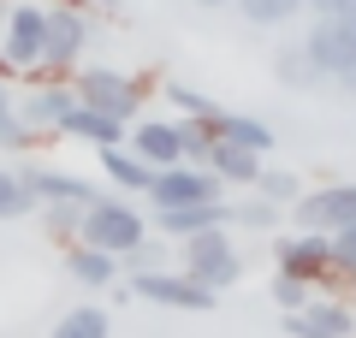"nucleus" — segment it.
I'll return each instance as SVG.
<instances>
[{
	"instance_id": "11",
	"label": "nucleus",
	"mask_w": 356,
	"mask_h": 338,
	"mask_svg": "<svg viewBox=\"0 0 356 338\" xmlns=\"http://www.w3.org/2000/svg\"><path fill=\"white\" fill-rule=\"evenodd\" d=\"M285 332H291V338H350L356 332V314L344 309V303H332V297H309L303 309L285 314Z\"/></svg>"
},
{
	"instance_id": "23",
	"label": "nucleus",
	"mask_w": 356,
	"mask_h": 338,
	"mask_svg": "<svg viewBox=\"0 0 356 338\" xmlns=\"http://www.w3.org/2000/svg\"><path fill=\"white\" fill-rule=\"evenodd\" d=\"M250 24H261V30H280V24H291L297 13H303L309 0H232Z\"/></svg>"
},
{
	"instance_id": "31",
	"label": "nucleus",
	"mask_w": 356,
	"mask_h": 338,
	"mask_svg": "<svg viewBox=\"0 0 356 338\" xmlns=\"http://www.w3.org/2000/svg\"><path fill=\"white\" fill-rule=\"evenodd\" d=\"M119 267H131V273H161V267H166V250H161L154 238H143L137 250H125V255H119Z\"/></svg>"
},
{
	"instance_id": "33",
	"label": "nucleus",
	"mask_w": 356,
	"mask_h": 338,
	"mask_svg": "<svg viewBox=\"0 0 356 338\" xmlns=\"http://www.w3.org/2000/svg\"><path fill=\"white\" fill-rule=\"evenodd\" d=\"M6 113H13V83L0 77V119H6Z\"/></svg>"
},
{
	"instance_id": "1",
	"label": "nucleus",
	"mask_w": 356,
	"mask_h": 338,
	"mask_svg": "<svg viewBox=\"0 0 356 338\" xmlns=\"http://www.w3.org/2000/svg\"><path fill=\"white\" fill-rule=\"evenodd\" d=\"M149 238V220H143L131 202H119V196H95V202H83V220H77V243H89V250H107V255H125V250H137V243Z\"/></svg>"
},
{
	"instance_id": "39",
	"label": "nucleus",
	"mask_w": 356,
	"mask_h": 338,
	"mask_svg": "<svg viewBox=\"0 0 356 338\" xmlns=\"http://www.w3.org/2000/svg\"><path fill=\"white\" fill-rule=\"evenodd\" d=\"M309 6H321V0H309Z\"/></svg>"
},
{
	"instance_id": "13",
	"label": "nucleus",
	"mask_w": 356,
	"mask_h": 338,
	"mask_svg": "<svg viewBox=\"0 0 356 338\" xmlns=\"http://www.w3.org/2000/svg\"><path fill=\"white\" fill-rule=\"evenodd\" d=\"M18 178H24V190H30V202H95L102 190L89 184V178H77V172H65V166H18Z\"/></svg>"
},
{
	"instance_id": "27",
	"label": "nucleus",
	"mask_w": 356,
	"mask_h": 338,
	"mask_svg": "<svg viewBox=\"0 0 356 338\" xmlns=\"http://www.w3.org/2000/svg\"><path fill=\"white\" fill-rule=\"evenodd\" d=\"M77 220H83V202H42V225H48V238L77 243Z\"/></svg>"
},
{
	"instance_id": "3",
	"label": "nucleus",
	"mask_w": 356,
	"mask_h": 338,
	"mask_svg": "<svg viewBox=\"0 0 356 338\" xmlns=\"http://www.w3.org/2000/svg\"><path fill=\"white\" fill-rule=\"evenodd\" d=\"M178 273H191L196 285H208V291H232L243 279V255L232 250V238H226V225H208V232H191L184 238V267Z\"/></svg>"
},
{
	"instance_id": "26",
	"label": "nucleus",
	"mask_w": 356,
	"mask_h": 338,
	"mask_svg": "<svg viewBox=\"0 0 356 338\" xmlns=\"http://www.w3.org/2000/svg\"><path fill=\"white\" fill-rule=\"evenodd\" d=\"M255 196H267V202H280V208H291L297 196H303V178L297 172H280V166H261V178H255Z\"/></svg>"
},
{
	"instance_id": "7",
	"label": "nucleus",
	"mask_w": 356,
	"mask_h": 338,
	"mask_svg": "<svg viewBox=\"0 0 356 338\" xmlns=\"http://www.w3.org/2000/svg\"><path fill=\"white\" fill-rule=\"evenodd\" d=\"M42 24H48V6H36V0H18L0 18V54H6V65L18 77L42 72Z\"/></svg>"
},
{
	"instance_id": "34",
	"label": "nucleus",
	"mask_w": 356,
	"mask_h": 338,
	"mask_svg": "<svg viewBox=\"0 0 356 338\" xmlns=\"http://www.w3.org/2000/svg\"><path fill=\"white\" fill-rule=\"evenodd\" d=\"M350 6H356V0H321L315 13H350Z\"/></svg>"
},
{
	"instance_id": "20",
	"label": "nucleus",
	"mask_w": 356,
	"mask_h": 338,
	"mask_svg": "<svg viewBox=\"0 0 356 338\" xmlns=\"http://www.w3.org/2000/svg\"><path fill=\"white\" fill-rule=\"evenodd\" d=\"M102 178H113V184H119V190H131V196H149L154 166H149V161H137L125 143H113V149H102Z\"/></svg>"
},
{
	"instance_id": "21",
	"label": "nucleus",
	"mask_w": 356,
	"mask_h": 338,
	"mask_svg": "<svg viewBox=\"0 0 356 338\" xmlns=\"http://www.w3.org/2000/svg\"><path fill=\"white\" fill-rule=\"evenodd\" d=\"M107 332H113V314H107V309H95V303H83V309L60 314L48 338H107Z\"/></svg>"
},
{
	"instance_id": "16",
	"label": "nucleus",
	"mask_w": 356,
	"mask_h": 338,
	"mask_svg": "<svg viewBox=\"0 0 356 338\" xmlns=\"http://www.w3.org/2000/svg\"><path fill=\"white\" fill-rule=\"evenodd\" d=\"M125 149L149 166H178V131L172 119H131L125 125Z\"/></svg>"
},
{
	"instance_id": "17",
	"label": "nucleus",
	"mask_w": 356,
	"mask_h": 338,
	"mask_svg": "<svg viewBox=\"0 0 356 338\" xmlns=\"http://www.w3.org/2000/svg\"><path fill=\"white\" fill-rule=\"evenodd\" d=\"M261 166H267V154L238 149V143H226V137H214V149H208V172H214L220 184H238V190H250L255 178H261Z\"/></svg>"
},
{
	"instance_id": "35",
	"label": "nucleus",
	"mask_w": 356,
	"mask_h": 338,
	"mask_svg": "<svg viewBox=\"0 0 356 338\" xmlns=\"http://www.w3.org/2000/svg\"><path fill=\"white\" fill-rule=\"evenodd\" d=\"M83 6H102V13H113V0H83Z\"/></svg>"
},
{
	"instance_id": "37",
	"label": "nucleus",
	"mask_w": 356,
	"mask_h": 338,
	"mask_svg": "<svg viewBox=\"0 0 356 338\" xmlns=\"http://www.w3.org/2000/svg\"><path fill=\"white\" fill-rule=\"evenodd\" d=\"M350 24H356V6H350Z\"/></svg>"
},
{
	"instance_id": "38",
	"label": "nucleus",
	"mask_w": 356,
	"mask_h": 338,
	"mask_svg": "<svg viewBox=\"0 0 356 338\" xmlns=\"http://www.w3.org/2000/svg\"><path fill=\"white\" fill-rule=\"evenodd\" d=\"M0 18H6V6H0Z\"/></svg>"
},
{
	"instance_id": "32",
	"label": "nucleus",
	"mask_w": 356,
	"mask_h": 338,
	"mask_svg": "<svg viewBox=\"0 0 356 338\" xmlns=\"http://www.w3.org/2000/svg\"><path fill=\"white\" fill-rule=\"evenodd\" d=\"M267 297H273V303H280L285 314H291V309H303V303H309V285H303V279H291V273H273Z\"/></svg>"
},
{
	"instance_id": "25",
	"label": "nucleus",
	"mask_w": 356,
	"mask_h": 338,
	"mask_svg": "<svg viewBox=\"0 0 356 338\" xmlns=\"http://www.w3.org/2000/svg\"><path fill=\"white\" fill-rule=\"evenodd\" d=\"M172 131H178V161H184V166H208L214 137H208L202 119H172Z\"/></svg>"
},
{
	"instance_id": "22",
	"label": "nucleus",
	"mask_w": 356,
	"mask_h": 338,
	"mask_svg": "<svg viewBox=\"0 0 356 338\" xmlns=\"http://www.w3.org/2000/svg\"><path fill=\"white\" fill-rule=\"evenodd\" d=\"M273 77H280V83H291V89H315V83H327V77L309 65L303 42H285V48L273 54Z\"/></svg>"
},
{
	"instance_id": "4",
	"label": "nucleus",
	"mask_w": 356,
	"mask_h": 338,
	"mask_svg": "<svg viewBox=\"0 0 356 338\" xmlns=\"http://www.w3.org/2000/svg\"><path fill=\"white\" fill-rule=\"evenodd\" d=\"M297 42H303L309 65H315L327 83H339V77L356 65V24H350V13H315L309 36H297Z\"/></svg>"
},
{
	"instance_id": "15",
	"label": "nucleus",
	"mask_w": 356,
	"mask_h": 338,
	"mask_svg": "<svg viewBox=\"0 0 356 338\" xmlns=\"http://www.w3.org/2000/svg\"><path fill=\"white\" fill-rule=\"evenodd\" d=\"M54 137L89 143V149H113V143H125V125H119V119H107V113H95V107H83V101H72V107H65V119L54 125Z\"/></svg>"
},
{
	"instance_id": "12",
	"label": "nucleus",
	"mask_w": 356,
	"mask_h": 338,
	"mask_svg": "<svg viewBox=\"0 0 356 338\" xmlns=\"http://www.w3.org/2000/svg\"><path fill=\"white\" fill-rule=\"evenodd\" d=\"M72 101H77V95H72V83L48 77V83H30V89H24V101H13V113L24 119L30 131H36V137H48V131L65 119V107H72Z\"/></svg>"
},
{
	"instance_id": "28",
	"label": "nucleus",
	"mask_w": 356,
	"mask_h": 338,
	"mask_svg": "<svg viewBox=\"0 0 356 338\" xmlns=\"http://www.w3.org/2000/svg\"><path fill=\"white\" fill-rule=\"evenodd\" d=\"M30 208H36V202H30L18 166H0V220H18V214H30Z\"/></svg>"
},
{
	"instance_id": "14",
	"label": "nucleus",
	"mask_w": 356,
	"mask_h": 338,
	"mask_svg": "<svg viewBox=\"0 0 356 338\" xmlns=\"http://www.w3.org/2000/svg\"><path fill=\"white\" fill-rule=\"evenodd\" d=\"M208 225H232V202H191V208H154V232L161 238H191V232H208Z\"/></svg>"
},
{
	"instance_id": "29",
	"label": "nucleus",
	"mask_w": 356,
	"mask_h": 338,
	"mask_svg": "<svg viewBox=\"0 0 356 338\" xmlns=\"http://www.w3.org/2000/svg\"><path fill=\"white\" fill-rule=\"evenodd\" d=\"M166 101H172V107L184 113V119H214V113H220L214 101H208L202 89H191V83H166Z\"/></svg>"
},
{
	"instance_id": "5",
	"label": "nucleus",
	"mask_w": 356,
	"mask_h": 338,
	"mask_svg": "<svg viewBox=\"0 0 356 338\" xmlns=\"http://www.w3.org/2000/svg\"><path fill=\"white\" fill-rule=\"evenodd\" d=\"M89 48V13L72 6V0H54L48 6V24H42V72L65 77Z\"/></svg>"
},
{
	"instance_id": "30",
	"label": "nucleus",
	"mask_w": 356,
	"mask_h": 338,
	"mask_svg": "<svg viewBox=\"0 0 356 338\" xmlns=\"http://www.w3.org/2000/svg\"><path fill=\"white\" fill-rule=\"evenodd\" d=\"M332 279H356V225L332 232Z\"/></svg>"
},
{
	"instance_id": "19",
	"label": "nucleus",
	"mask_w": 356,
	"mask_h": 338,
	"mask_svg": "<svg viewBox=\"0 0 356 338\" xmlns=\"http://www.w3.org/2000/svg\"><path fill=\"white\" fill-rule=\"evenodd\" d=\"M65 273L77 279V285H89V291H107L125 267H119V255H107V250H89V243H65Z\"/></svg>"
},
{
	"instance_id": "8",
	"label": "nucleus",
	"mask_w": 356,
	"mask_h": 338,
	"mask_svg": "<svg viewBox=\"0 0 356 338\" xmlns=\"http://www.w3.org/2000/svg\"><path fill=\"white\" fill-rule=\"evenodd\" d=\"M226 184H220L208 166H154V184H149V208H191V202H220Z\"/></svg>"
},
{
	"instance_id": "10",
	"label": "nucleus",
	"mask_w": 356,
	"mask_h": 338,
	"mask_svg": "<svg viewBox=\"0 0 356 338\" xmlns=\"http://www.w3.org/2000/svg\"><path fill=\"white\" fill-rule=\"evenodd\" d=\"M131 297L137 303H161V309H214V297L220 291H208V285H196L191 273H131Z\"/></svg>"
},
{
	"instance_id": "24",
	"label": "nucleus",
	"mask_w": 356,
	"mask_h": 338,
	"mask_svg": "<svg viewBox=\"0 0 356 338\" xmlns=\"http://www.w3.org/2000/svg\"><path fill=\"white\" fill-rule=\"evenodd\" d=\"M232 225H243V232H273L280 225V202H267V196H238L232 202Z\"/></svg>"
},
{
	"instance_id": "36",
	"label": "nucleus",
	"mask_w": 356,
	"mask_h": 338,
	"mask_svg": "<svg viewBox=\"0 0 356 338\" xmlns=\"http://www.w3.org/2000/svg\"><path fill=\"white\" fill-rule=\"evenodd\" d=\"M191 6H232V0H191Z\"/></svg>"
},
{
	"instance_id": "2",
	"label": "nucleus",
	"mask_w": 356,
	"mask_h": 338,
	"mask_svg": "<svg viewBox=\"0 0 356 338\" xmlns=\"http://www.w3.org/2000/svg\"><path fill=\"white\" fill-rule=\"evenodd\" d=\"M72 95L83 101V107L119 119V125H131V119H143V95H149V83L113 72V65H83V72H72Z\"/></svg>"
},
{
	"instance_id": "6",
	"label": "nucleus",
	"mask_w": 356,
	"mask_h": 338,
	"mask_svg": "<svg viewBox=\"0 0 356 338\" xmlns=\"http://www.w3.org/2000/svg\"><path fill=\"white\" fill-rule=\"evenodd\" d=\"M291 225L297 232H321V238L356 225V184H315V190H303V196L291 202Z\"/></svg>"
},
{
	"instance_id": "18",
	"label": "nucleus",
	"mask_w": 356,
	"mask_h": 338,
	"mask_svg": "<svg viewBox=\"0 0 356 338\" xmlns=\"http://www.w3.org/2000/svg\"><path fill=\"white\" fill-rule=\"evenodd\" d=\"M202 125H208V137H226V143H238V149H255V154L273 149V125L255 119V113H226L220 107L214 119H202Z\"/></svg>"
},
{
	"instance_id": "9",
	"label": "nucleus",
	"mask_w": 356,
	"mask_h": 338,
	"mask_svg": "<svg viewBox=\"0 0 356 338\" xmlns=\"http://www.w3.org/2000/svg\"><path fill=\"white\" fill-rule=\"evenodd\" d=\"M273 261H280V273L303 279V285H321V279H332V238L285 232V238H273Z\"/></svg>"
}]
</instances>
